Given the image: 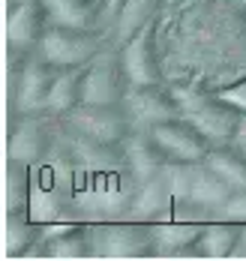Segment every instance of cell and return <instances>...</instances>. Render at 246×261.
<instances>
[{
	"mask_svg": "<svg viewBox=\"0 0 246 261\" xmlns=\"http://www.w3.org/2000/svg\"><path fill=\"white\" fill-rule=\"evenodd\" d=\"M216 93L228 105H234L237 111H243V114H246V79L234 81V84H225V87H219Z\"/></svg>",
	"mask_w": 246,
	"mask_h": 261,
	"instance_id": "cb8c5ba5",
	"label": "cell"
},
{
	"mask_svg": "<svg viewBox=\"0 0 246 261\" xmlns=\"http://www.w3.org/2000/svg\"><path fill=\"white\" fill-rule=\"evenodd\" d=\"M111 45L105 30H78V27H48L42 42H39V57H45L57 69H84L99 51Z\"/></svg>",
	"mask_w": 246,
	"mask_h": 261,
	"instance_id": "277c9868",
	"label": "cell"
},
{
	"mask_svg": "<svg viewBox=\"0 0 246 261\" xmlns=\"http://www.w3.org/2000/svg\"><path fill=\"white\" fill-rule=\"evenodd\" d=\"M123 3H126V0H102V27H105V30H108V27L114 24V18L120 15Z\"/></svg>",
	"mask_w": 246,
	"mask_h": 261,
	"instance_id": "d4e9b609",
	"label": "cell"
},
{
	"mask_svg": "<svg viewBox=\"0 0 246 261\" xmlns=\"http://www.w3.org/2000/svg\"><path fill=\"white\" fill-rule=\"evenodd\" d=\"M174 93L183 105V117L192 120L210 144H231L234 132L240 126L243 111L228 105L216 90H189V93L174 90Z\"/></svg>",
	"mask_w": 246,
	"mask_h": 261,
	"instance_id": "5b68a950",
	"label": "cell"
},
{
	"mask_svg": "<svg viewBox=\"0 0 246 261\" xmlns=\"http://www.w3.org/2000/svg\"><path fill=\"white\" fill-rule=\"evenodd\" d=\"M28 258H60V261H84L93 258V243L87 222H72L66 231L54 237H39V243L30 249Z\"/></svg>",
	"mask_w": 246,
	"mask_h": 261,
	"instance_id": "4fadbf2b",
	"label": "cell"
},
{
	"mask_svg": "<svg viewBox=\"0 0 246 261\" xmlns=\"http://www.w3.org/2000/svg\"><path fill=\"white\" fill-rule=\"evenodd\" d=\"M231 258H246V225H243V231H240V240H237V246H234Z\"/></svg>",
	"mask_w": 246,
	"mask_h": 261,
	"instance_id": "4316f807",
	"label": "cell"
},
{
	"mask_svg": "<svg viewBox=\"0 0 246 261\" xmlns=\"http://www.w3.org/2000/svg\"><path fill=\"white\" fill-rule=\"evenodd\" d=\"M48 24L78 27V30H105L102 27V0H42ZM108 33V30H105Z\"/></svg>",
	"mask_w": 246,
	"mask_h": 261,
	"instance_id": "2e32d148",
	"label": "cell"
},
{
	"mask_svg": "<svg viewBox=\"0 0 246 261\" xmlns=\"http://www.w3.org/2000/svg\"><path fill=\"white\" fill-rule=\"evenodd\" d=\"M129 87H132V81L126 75V66H123L117 45H108L105 51H99L81 69V102L87 105L123 102Z\"/></svg>",
	"mask_w": 246,
	"mask_h": 261,
	"instance_id": "52a82bcc",
	"label": "cell"
},
{
	"mask_svg": "<svg viewBox=\"0 0 246 261\" xmlns=\"http://www.w3.org/2000/svg\"><path fill=\"white\" fill-rule=\"evenodd\" d=\"M63 123L78 135L96 138V141H111V144H123L132 132L135 123L126 111L123 102L114 105H75L69 114H63Z\"/></svg>",
	"mask_w": 246,
	"mask_h": 261,
	"instance_id": "ba28073f",
	"label": "cell"
},
{
	"mask_svg": "<svg viewBox=\"0 0 246 261\" xmlns=\"http://www.w3.org/2000/svg\"><path fill=\"white\" fill-rule=\"evenodd\" d=\"M48 27L42 0H6V63H21L36 54Z\"/></svg>",
	"mask_w": 246,
	"mask_h": 261,
	"instance_id": "8992f818",
	"label": "cell"
},
{
	"mask_svg": "<svg viewBox=\"0 0 246 261\" xmlns=\"http://www.w3.org/2000/svg\"><path fill=\"white\" fill-rule=\"evenodd\" d=\"M42 237V222L30 213H3V258H28Z\"/></svg>",
	"mask_w": 246,
	"mask_h": 261,
	"instance_id": "ac0fdd59",
	"label": "cell"
},
{
	"mask_svg": "<svg viewBox=\"0 0 246 261\" xmlns=\"http://www.w3.org/2000/svg\"><path fill=\"white\" fill-rule=\"evenodd\" d=\"M207 222L168 219L153 225V258H192V246L204 231Z\"/></svg>",
	"mask_w": 246,
	"mask_h": 261,
	"instance_id": "5bb4252c",
	"label": "cell"
},
{
	"mask_svg": "<svg viewBox=\"0 0 246 261\" xmlns=\"http://www.w3.org/2000/svg\"><path fill=\"white\" fill-rule=\"evenodd\" d=\"M87 228H90V243H93V258H153V225L150 222L102 219V222H87Z\"/></svg>",
	"mask_w": 246,
	"mask_h": 261,
	"instance_id": "3957f363",
	"label": "cell"
},
{
	"mask_svg": "<svg viewBox=\"0 0 246 261\" xmlns=\"http://www.w3.org/2000/svg\"><path fill=\"white\" fill-rule=\"evenodd\" d=\"M159 3L162 0H126L120 15L114 18V24L108 27V39L111 45L123 48L132 36H135L141 27H147L150 21H156V12H159Z\"/></svg>",
	"mask_w": 246,
	"mask_h": 261,
	"instance_id": "d6986e66",
	"label": "cell"
},
{
	"mask_svg": "<svg viewBox=\"0 0 246 261\" xmlns=\"http://www.w3.org/2000/svg\"><path fill=\"white\" fill-rule=\"evenodd\" d=\"M219 219H231V222H243L246 225V186L231 192V198L219 210Z\"/></svg>",
	"mask_w": 246,
	"mask_h": 261,
	"instance_id": "603a6c76",
	"label": "cell"
},
{
	"mask_svg": "<svg viewBox=\"0 0 246 261\" xmlns=\"http://www.w3.org/2000/svg\"><path fill=\"white\" fill-rule=\"evenodd\" d=\"M150 135L162 147V153L168 156V162H204V156L213 147L201 135V129L192 120H186V117H174L168 123H159V126L150 129Z\"/></svg>",
	"mask_w": 246,
	"mask_h": 261,
	"instance_id": "30bf717a",
	"label": "cell"
},
{
	"mask_svg": "<svg viewBox=\"0 0 246 261\" xmlns=\"http://www.w3.org/2000/svg\"><path fill=\"white\" fill-rule=\"evenodd\" d=\"M240 231H243V222L210 219L198 237V243L192 246V258H231V252L240 240Z\"/></svg>",
	"mask_w": 246,
	"mask_h": 261,
	"instance_id": "e0dca14e",
	"label": "cell"
},
{
	"mask_svg": "<svg viewBox=\"0 0 246 261\" xmlns=\"http://www.w3.org/2000/svg\"><path fill=\"white\" fill-rule=\"evenodd\" d=\"M204 165L213 168L228 186H234V189L246 186V153L237 150L234 144H213L210 153L204 156Z\"/></svg>",
	"mask_w": 246,
	"mask_h": 261,
	"instance_id": "44dd1931",
	"label": "cell"
},
{
	"mask_svg": "<svg viewBox=\"0 0 246 261\" xmlns=\"http://www.w3.org/2000/svg\"><path fill=\"white\" fill-rule=\"evenodd\" d=\"M129 219L150 222V225L174 219V189H171V180H168V171H159L150 180L135 186L132 201H129Z\"/></svg>",
	"mask_w": 246,
	"mask_h": 261,
	"instance_id": "8fae6325",
	"label": "cell"
},
{
	"mask_svg": "<svg viewBox=\"0 0 246 261\" xmlns=\"http://www.w3.org/2000/svg\"><path fill=\"white\" fill-rule=\"evenodd\" d=\"M63 138V117L51 111H33L9 120L6 135V159L36 165L45 156H51Z\"/></svg>",
	"mask_w": 246,
	"mask_h": 261,
	"instance_id": "7a4b0ae2",
	"label": "cell"
},
{
	"mask_svg": "<svg viewBox=\"0 0 246 261\" xmlns=\"http://www.w3.org/2000/svg\"><path fill=\"white\" fill-rule=\"evenodd\" d=\"M30 195H33V165L6 159L3 213H30Z\"/></svg>",
	"mask_w": 246,
	"mask_h": 261,
	"instance_id": "ffe728a7",
	"label": "cell"
},
{
	"mask_svg": "<svg viewBox=\"0 0 246 261\" xmlns=\"http://www.w3.org/2000/svg\"><path fill=\"white\" fill-rule=\"evenodd\" d=\"M75 105H81V69H57L48 90V111L63 117Z\"/></svg>",
	"mask_w": 246,
	"mask_h": 261,
	"instance_id": "7402d4cb",
	"label": "cell"
},
{
	"mask_svg": "<svg viewBox=\"0 0 246 261\" xmlns=\"http://www.w3.org/2000/svg\"><path fill=\"white\" fill-rule=\"evenodd\" d=\"M126 111L135 123V129H153L159 123H168L174 117H183V105L171 87L159 84H132L126 93Z\"/></svg>",
	"mask_w": 246,
	"mask_h": 261,
	"instance_id": "9c48e42d",
	"label": "cell"
},
{
	"mask_svg": "<svg viewBox=\"0 0 246 261\" xmlns=\"http://www.w3.org/2000/svg\"><path fill=\"white\" fill-rule=\"evenodd\" d=\"M120 57L132 84H159L162 69H159V54H156V21L141 27L120 48Z\"/></svg>",
	"mask_w": 246,
	"mask_h": 261,
	"instance_id": "7c38bea8",
	"label": "cell"
},
{
	"mask_svg": "<svg viewBox=\"0 0 246 261\" xmlns=\"http://www.w3.org/2000/svg\"><path fill=\"white\" fill-rule=\"evenodd\" d=\"M57 66H51L39 51L21 63H6V114L21 117L33 111H48V90L54 84Z\"/></svg>",
	"mask_w": 246,
	"mask_h": 261,
	"instance_id": "6da1fadb",
	"label": "cell"
},
{
	"mask_svg": "<svg viewBox=\"0 0 246 261\" xmlns=\"http://www.w3.org/2000/svg\"><path fill=\"white\" fill-rule=\"evenodd\" d=\"M123 153H126V168L132 171V177L138 183L150 180L153 174L165 171L168 156L162 153V147L156 144V138L150 135V129H135L126 141H123Z\"/></svg>",
	"mask_w": 246,
	"mask_h": 261,
	"instance_id": "9a60e30c",
	"label": "cell"
},
{
	"mask_svg": "<svg viewBox=\"0 0 246 261\" xmlns=\"http://www.w3.org/2000/svg\"><path fill=\"white\" fill-rule=\"evenodd\" d=\"M231 144H234L237 150H243V153H246V114L240 117V126H237V132H234V138H231Z\"/></svg>",
	"mask_w": 246,
	"mask_h": 261,
	"instance_id": "484cf974",
	"label": "cell"
}]
</instances>
